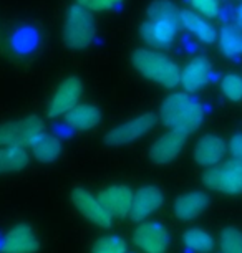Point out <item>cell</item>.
<instances>
[{
    "instance_id": "cell-31",
    "label": "cell",
    "mask_w": 242,
    "mask_h": 253,
    "mask_svg": "<svg viewBox=\"0 0 242 253\" xmlns=\"http://www.w3.org/2000/svg\"><path fill=\"white\" fill-rule=\"evenodd\" d=\"M227 151L231 152L232 159L242 162V132H239V134H234L231 137L229 146H227Z\"/></svg>"
},
{
    "instance_id": "cell-5",
    "label": "cell",
    "mask_w": 242,
    "mask_h": 253,
    "mask_svg": "<svg viewBox=\"0 0 242 253\" xmlns=\"http://www.w3.org/2000/svg\"><path fill=\"white\" fill-rule=\"evenodd\" d=\"M44 131V121L37 114L12 119L0 124V146L27 147Z\"/></svg>"
},
{
    "instance_id": "cell-13",
    "label": "cell",
    "mask_w": 242,
    "mask_h": 253,
    "mask_svg": "<svg viewBox=\"0 0 242 253\" xmlns=\"http://www.w3.org/2000/svg\"><path fill=\"white\" fill-rule=\"evenodd\" d=\"M181 23L173 20H156V18H148L141 23L140 37L146 45L153 48H166L174 42L178 35V28Z\"/></svg>"
},
{
    "instance_id": "cell-15",
    "label": "cell",
    "mask_w": 242,
    "mask_h": 253,
    "mask_svg": "<svg viewBox=\"0 0 242 253\" xmlns=\"http://www.w3.org/2000/svg\"><path fill=\"white\" fill-rule=\"evenodd\" d=\"M98 199L113 217L123 218L130 215L133 190L125 184H113L98 192Z\"/></svg>"
},
{
    "instance_id": "cell-23",
    "label": "cell",
    "mask_w": 242,
    "mask_h": 253,
    "mask_svg": "<svg viewBox=\"0 0 242 253\" xmlns=\"http://www.w3.org/2000/svg\"><path fill=\"white\" fill-rule=\"evenodd\" d=\"M219 48L227 58L237 60L242 56V28L239 25H224L219 32Z\"/></svg>"
},
{
    "instance_id": "cell-25",
    "label": "cell",
    "mask_w": 242,
    "mask_h": 253,
    "mask_svg": "<svg viewBox=\"0 0 242 253\" xmlns=\"http://www.w3.org/2000/svg\"><path fill=\"white\" fill-rule=\"evenodd\" d=\"M146 15L156 20H173L181 23V10L171 0H153L146 10Z\"/></svg>"
},
{
    "instance_id": "cell-22",
    "label": "cell",
    "mask_w": 242,
    "mask_h": 253,
    "mask_svg": "<svg viewBox=\"0 0 242 253\" xmlns=\"http://www.w3.org/2000/svg\"><path fill=\"white\" fill-rule=\"evenodd\" d=\"M30 164V154L22 146H0V175L22 172Z\"/></svg>"
},
{
    "instance_id": "cell-7",
    "label": "cell",
    "mask_w": 242,
    "mask_h": 253,
    "mask_svg": "<svg viewBox=\"0 0 242 253\" xmlns=\"http://www.w3.org/2000/svg\"><path fill=\"white\" fill-rule=\"evenodd\" d=\"M131 240L143 253H166L171 245L168 227L156 220H143L138 223Z\"/></svg>"
},
{
    "instance_id": "cell-9",
    "label": "cell",
    "mask_w": 242,
    "mask_h": 253,
    "mask_svg": "<svg viewBox=\"0 0 242 253\" xmlns=\"http://www.w3.org/2000/svg\"><path fill=\"white\" fill-rule=\"evenodd\" d=\"M83 94V81L78 76H68L56 86L55 93L51 94L47 114L48 118L65 116L68 111L80 103V98Z\"/></svg>"
},
{
    "instance_id": "cell-21",
    "label": "cell",
    "mask_w": 242,
    "mask_h": 253,
    "mask_svg": "<svg viewBox=\"0 0 242 253\" xmlns=\"http://www.w3.org/2000/svg\"><path fill=\"white\" fill-rule=\"evenodd\" d=\"M181 25L202 43H214L219 33L204 15L193 10H181Z\"/></svg>"
},
{
    "instance_id": "cell-2",
    "label": "cell",
    "mask_w": 242,
    "mask_h": 253,
    "mask_svg": "<svg viewBox=\"0 0 242 253\" xmlns=\"http://www.w3.org/2000/svg\"><path fill=\"white\" fill-rule=\"evenodd\" d=\"M131 65L143 78L163 88H174L181 80V68L169 56L151 48H136L131 53Z\"/></svg>"
},
{
    "instance_id": "cell-8",
    "label": "cell",
    "mask_w": 242,
    "mask_h": 253,
    "mask_svg": "<svg viewBox=\"0 0 242 253\" xmlns=\"http://www.w3.org/2000/svg\"><path fill=\"white\" fill-rule=\"evenodd\" d=\"M70 200H72L73 207L78 210L80 215L87 218L88 222H92L93 225L105 228V230L111 228L115 217L108 212L105 205L101 204V200L98 199V195H93L90 190L83 187H75L70 194Z\"/></svg>"
},
{
    "instance_id": "cell-19",
    "label": "cell",
    "mask_w": 242,
    "mask_h": 253,
    "mask_svg": "<svg viewBox=\"0 0 242 253\" xmlns=\"http://www.w3.org/2000/svg\"><path fill=\"white\" fill-rule=\"evenodd\" d=\"M10 50L17 56H30L39 50L40 46V32L33 25L17 27L10 35Z\"/></svg>"
},
{
    "instance_id": "cell-27",
    "label": "cell",
    "mask_w": 242,
    "mask_h": 253,
    "mask_svg": "<svg viewBox=\"0 0 242 253\" xmlns=\"http://www.w3.org/2000/svg\"><path fill=\"white\" fill-rule=\"evenodd\" d=\"M221 253H242V232L236 227L222 228L219 235Z\"/></svg>"
},
{
    "instance_id": "cell-26",
    "label": "cell",
    "mask_w": 242,
    "mask_h": 253,
    "mask_svg": "<svg viewBox=\"0 0 242 253\" xmlns=\"http://www.w3.org/2000/svg\"><path fill=\"white\" fill-rule=\"evenodd\" d=\"M128 243L123 237L115 233H106L95 240L90 253H126Z\"/></svg>"
},
{
    "instance_id": "cell-24",
    "label": "cell",
    "mask_w": 242,
    "mask_h": 253,
    "mask_svg": "<svg viewBox=\"0 0 242 253\" xmlns=\"http://www.w3.org/2000/svg\"><path fill=\"white\" fill-rule=\"evenodd\" d=\"M183 243L193 253H209L214 250V238L207 230L199 227L188 228L183 233Z\"/></svg>"
},
{
    "instance_id": "cell-28",
    "label": "cell",
    "mask_w": 242,
    "mask_h": 253,
    "mask_svg": "<svg viewBox=\"0 0 242 253\" xmlns=\"http://www.w3.org/2000/svg\"><path fill=\"white\" fill-rule=\"evenodd\" d=\"M221 89L222 94L229 101H242V76L237 73H229L222 76L221 80Z\"/></svg>"
},
{
    "instance_id": "cell-18",
    "label": "cell",
    "mask_w": 242,
    "mask_h": 253,
    "mask_svg": "<svg viewBox=\"0 0 242 253\" xmlns=\"http://www.w3.org/2000/svg\"><path fill=\"white\" fill-rule=\"evenodd\" d=\"M101 121V111L92 103H78L72 111L65 114V123L75 131H90Z\"/></svg>"
},
{
    "instance_id": "cell-20",
    "label": "cell",
    "mask_w": 242,
    "mask_h": 253,
    "mask_svg": "<svg viewBox=\"0 0 242 253\" xmlns=\"http://www.w3.org/2000/svg\"><path fill=\"white\" fill-rule=\"evenodd\" d=\"M61 141L51 132H40L30 144V152L33 159L39 161L40 164H51L61 154Z\"/></svg>"
},
{
    "instance_id": "cell-32",
    "label": "cell",
    "mask_w": 242,
    "mask_h": 253,
    "mask_svg": "<svg viewBox=\"0 0 242 253\" xmlns=\"http://www.w3.org/2000/svg\"><path fill=\"white\" fill-rule=\"evenodd\" d=\"M236 25L242 28V3L236 8Z\"/></svg>"
},
{
    "instance_id": "cell-17",
    "label": "cell",
    "mask_w": 242,
    "mask_h": 253,
    "mask_svg": "<svg viewBox=\"0 0 242 253\" xmlns=\"http://www.w3.org/2000/svg\"><path fill=\"white\" fill-rule=\"evenodd\" d=\"M227 152V144L224 139L214 134H206L196 142L193 151L194 161L202 167H212L224 159Z\"/></svg>"
},
{
    "instance_id": "cell-1",
    "label": "cell",
    "mask_w": 242,
    "mask_h": 253,
    "mask_svg": "<svg viewBox=\"0 0 242 253\" xmlns=\"http://www.w3.org/2000/svg\"><path fill=\"white\" fill-rule=\"evenodd\" d=\"M204 119L202 104L188 91L169 94L159 106V121L168 129H179L191 134Z\"/></svg>"
},
{
    "instance_id": "cell-16",
    "label": "cell",
    "mask_w": 242,
    "mask_h": 253,
    "mask_svg": "<svg viewBox=\"0 0 242 253\" xmlns=\"http://www.w3.org/2000/svg\"><path fill=\"white\" fill-rule=\"evenodd\" d=\"M212 76V65L204 56H196L181 70V80L179 84H183L184 91L196 93L201 88L206 86Z\"/></svg>"
},
{
    "instance_id": "cell-14",
    "label": "cell",
    "mask_w": 242,
    "mask_h": 253,
    "mask_svg": "<svg viewBox=\"0 0 242 253\" xmlns=\"http://www.w3.org/2000/svg\"><path fill=\"white\" fill-rule=\"evenodd\" d=\"M209 205V195L202 190H189L174 199L173 212L181 222H193L201 215Z\"/></svg>"
},
{
    "instance_id": "cell-6",
    "label": "cell",
    "mask_w": 242,
    "mask_h": 253,
    "mask_svg": "<svg viewBox=\"0 0 242 253\" xmlns=\"http://www.w3.org/2000/svg\"><path fill=\"white\" fill-rule=\"evenodd\" d=\"M156 121H158V118H156L154 113L140 114V116L128 119V121L118 124L113 129L108 131L105 137H103V142L111 147L131 144V142L141 139L143 136L148 134L156 126Z\"/></svg>"
},
{
    "instance_id": "cell-30",
    "label": "cell",
    "mask_w": 242,
    "mask_h": 253,
    "mask_svg": "<svg viewBox=\"0 0 242 253\" xmlns=\"http://www.w3.org/2000/svg\"><path fill=\"white\" fill-rule=\"evenodd\" d=\"M77 3L88 8L90 12H106L118 8L123 3V0H77Z\"/></svg>"
},
{
    "instance_id": "cell-10",
    "label": "cell",
    "mask_w": 242,
    "mask_h": 253,
    "mask_svg": "<svg viewBox=\"0 0 242 253\" xmlns=\"http://www.w3.org/2000/svg\"><path fill=\"white\" fill-rule=\"evenodd\" d=\"M188 132L179 129H168L161 134L153 144L149 146L148 156L154 166H168L181 154L183 147L186 146Z\"/></svg>"
},
{
    "instance_id": "cell-12",
    "label": "cell",
    "mask_w": 242,
    "mask_h": 253,
    "mask_svg": "<svg viewBox=\"0 0 242 253\" xmlns=\"http://www.w3.org/2000/svg\"><path fill=\"white\" fill-rule=\"evenodd\" d=\"M0 248L2 253H37L40 250V238L32 225L17 223L5 233Z\"/></svg>"
},
{
    "instance_id": "cell-11",
    "label": "cell",
    "mask_w": 242,
    "mask_h": 253,
    "mask_svg": "<svg viewBox=\"0 0 242 253\" xmlns=\"http://www.w3.org/2000/svg\"><path fill=\"white\" fill-rule=\"evenodd\" d=\"M163 204H164V194L159 187L151 184L141 185L140 189L133 192V202L128 217L133 222L138 223L148 220V217L153 215L154 212H158L163 207Z\"/></svg>"
},
{
    "instance_id": "cell-4",
    "label": "cell",
    "mask_w": 242,
    "mask_h": 253,
    "mask_svg": "<svg viewBox=\"0 0 242 253\" xmlns=\"http://www.w3.org/2000/svg\"><path fill=\"white\" fill-rule=\"evenodd\" d=\"M202 182L219 194H242V162L232 159L209 167L202 175Z\"/></svg>"
},
{
    "instance_id": "cell-29",
    "label": "cell",
    "mask_w": 242,
    "mask_h": 253,
    "mask_svg": "<svg viewBox=\"0 0 242 253\" xmlns=\"http://www.w3.org/2000/svg\"><path fill=\"white\" fill-rule=\"evenodd\" d=\"M189 3L194 10H197V13H201L206 18H214L219 15V0H189Z\"/></svg>"
},
{
    "instance_id": "cell-3",
    "label": "cell",
    "mask_w": 242,
    "mask_h": 253,
    "mask_svg": "<svg viewBox=\"0 0 242 253\" xmlns=\"http://www.w3.org/2000/svg\"><path fill=\"white\" fill-rule=\"evenodd\" d=\"M97 37V22L93 12L75 3L66 10L61 28L63 43L72 50H85L95 42Z\"/></svg>"
}]
</instances>
